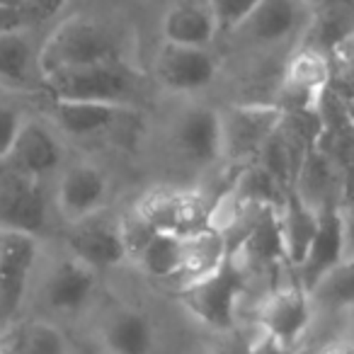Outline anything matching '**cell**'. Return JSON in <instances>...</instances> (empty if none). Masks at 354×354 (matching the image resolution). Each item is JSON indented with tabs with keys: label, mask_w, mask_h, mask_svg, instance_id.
Segmentation results:
<instances>
[{
	"label": "cell",
	"mask_w": 354,
	"mask_h": 354,
	"mask_svg": "<svg viewBox=\"0 0 354 354\" xmlns=\"http://www.w3.org/2000/svg\"><path fill=\"white\" fill-rule=\"evenodd\" d=\"M0 6H22V0H0Z\"/></svg>",
	"instance_id": "74e56055"
},
{
	"label": "cell",
	"mask_w": 354,
	"mask_h": 354,
	"mask_svg": "<svg viewBox=\"0 0 354 354\" xmlns=\"http://www.w3.org/2000/svg\"><path fill=\"white\" fill-rule=\"evenodd\" d=\"M44 223L46 199L39 180L3 165L0 170V231H22L37 236L44 228Z\"/></svg>",
	"instance_id": "9c48e42d"
},
{
	"label": "cell",
	"mask_w": 354,
	"mask_h": 354,
	"mask_svg": "<svg viewBox=\"0 0 354 354\" xmlns=\"http://www.w3.org/2000/svg\"><path fill=\"white\" fill-rule=\"evenodd\" d=\"M37 260V236L0 231V323L10 320L25 299Z\"/></svg>",
	"instance_id": "30bf717a"
},
{
	"label": "cell",
	"mask_w": 354,
	"mask_h": 354,
	"mask_svg": "<svg viewBox=\"0 0 354 354\" xmlns=\"http://www.w3.org/2000/svg\"><path fill=\"white\" fill-rule=\"evenodd\" d=\"M68 248L75 260L85 262L93 270H107L119 265L127 257L122 221H109L93 214L73 223V231L68 233Z\"/></svg>",
	"instance_id": "7c38bea8"
},
{
	"label": "cell",
	"mask_w": 354,
	"mask_h": 354,
	"mask_svg": "<svg viewBox=\"0 0 354 354\" xmlns=\"http://www.w3.org/2000/svg\"><path fill=\"white\" fill-rule=\"evenodd\" d=\"M252 339L255 337H248L245 333H241V330H226L223 333V337L216 342V347H214V354H248L252 347Z\"/></svg>",
	"instance_id": "836d02e7"
},
{
	"label": "cell",
	"mask_w": 354,
	"mask_h": 354,
	"mask_svg": "<svg viewBox=\"0 0 354 354\" xmlns=\"http://www.w3.org/2000/svg\"><path fill=\"white\" fill-rule=\"evenodd\" d=\"M59 160L61 146L54 138V133L37 122H25L20 133H17L15 143H12L10 153L6 156V160L0 162L15 172L41 180V177L49 175L59 165Z\"/></svg>",
	"instance_id": "2e32d148"
},
{
	"label": "cell",
	"mask_w": 354,
	"mask_h": 354,
	"mask_svg": "<svg viewBox=\"0 0 354 354\" xmlns=\"http://www.w3.org/2000/svg\"><path fill=\"white\" fill-rule=\"evenodd\" d=\"M218 32H238V27L257 10L262 0H207Z\"/></svg>",
	"instance_id": "f546056e"
},
{
	"label": "cell",
	"mask_w": 354,
	"mask_h": 354,
	"mask_svg": "<svg viewBox=\"0 0 354 354\" xmlns=\"http://www.w3.org/2000/svg\"><path fill=\"white\" fill-rule=\"evenodd\" d=\"M66 3L68 0H22V12H25L30 27H39L59 15Z\"/></svg>",
	"instance_id": "1f68e13d"
},
{
	"label": "cell",
	"mask_w": 354,
	"mask_h": 354,
	"mask_svg": "<svg viewBox=\"0 0 354 354\" xmlns=\"http://www.w3.org/2000/svg\"><path fill=\"white\" fill-rule=\"evenodd\" d=\"M177 146L192 162L207 165L221 158V117L216 109L189 107L177 122Z\"/></svg>",
	"instance_id": "e0dca14e"
},
{
	"label": "cell",
	"mask_w": 354,
	"mask_h": 354,
	"mask_svg": "<svg viewBox=\"0 0 354 354\" xmlns=\"http://www.w3.org/2000/svg\"><path fill=\"white\" fill-rule=\"evenodd\" d=\"M30 30L22 6H0V37L6 35H25Z\"/></svg>",
	"instance_id": "d6a6232c"
},
{
	"label": "cell",
	"mask_w": 354,
	"mask_h": 354,
	"mask_svg": "<svg viewBox=\"0 0 354 354\" xmlns=\"http://www.w3.org/2000/svg\"><path fill=\"white\" fill-rule=\"evenodd\" d=\"M333 85V61L330 54L299 44L291 51L284 73L277 85L274 104L284 114L318 112Z\"/></svg>",
	"instance_id": "277c9868"
},
{
	"label": "cell",
	"mask_w": 354,
	"mask_h": 354,
	"mask_svg": "<svg viewBox=\"0 0 354 354\" xmlns=\"http://www.w3.org/2000/svg\"><path fill=\"white\" fill-rule=\"evenodd\" d=\"M95 286H97V270L75 257H68V260H61L49 274L46 301L54 310L75 313L93 299Z\"/></svg>",
	"instance_id": "ac0fdd59"
},
{
	"label": "cell",
	"mask_w": 354,
	"mask_h": 354,
	"mask_svg": "<svg viewBox=\"0 0 354 354\" xmlns=\"http://www.w3.org/2000/svg\"><path fill=\"white\" fill-rule=\"evenodd\" d=\"M22 124L25 122H22V117H20V109L0 102V160H6V156L10 153Z\"/></svg>",
	"instance_id": "4dcf8cb0"
},
{
	"label": "cell",
	"mask_w": 354,
	"mask_h": 354,
	"mask_svg": "<svg viewBox=\"0 0 354 354\" xmlns=\"http://www.w3.org/2000/svg\"><path fill=\"white\" fill-rule=\"evenodd\" d=\"M279 212L277 207H267L233 252L245 272H270L279 265H289Z\"/></svg>",
	"instance_id": "5bb4252c"
},
{
	"label": "cell",
	"mask_w": 354,
	"mask_h": 354,
	"mask_svg": "<svg viewBox=\"0 0 354 354\" xmlns=\"http://www.w3.org/2000/svg\"><path fill=\"white\" fill-rule=\"evenodd\" d=\"M310 304L313 301L308 291L294 277V281H289L286 286H277L265 299L260 308V330L296 347L310 323Z\"/></svg>",
	"instance_id": "8fae6325"
},
{
	"label": "cell",
	"mask_w": 354,
	"mask_h": 354,
	"mask_svg": "<svg viewBox=\"0 0 354 354\" xmlns=\"http://www.w3.org/2000/svg\"><path fill=\"white\" fill-rule=\"evenodd\" d=\"M318 354H354V339H333L323 344Z\"/></svg>",
	"instance_id": "d590c367"
},
{
	"label": "cell",
	"mask_w": 354,
	"mask_h": 354,
	"mask_svg": "<svg viewBox=\"0 0 354 354\" xmlns=\"http://www.w3.org/2000/svg\"><path fill=\"white\" fill-rule=\"evenodd\" d=\"M339 104H342V112H344V119H347V124L352 127L354 131V93L347 95V97H337Z\"/></svg>",
	"instance_id": "8d00e7d4"
},
{
	"label": "cell",
	"mask_w": 354,
	"mask_h": 354,
	"mask_svg": "<svg viewBox=\"0 0 354 354\" xmlns=\"http://www.w3.org/2000/svg\"><path fill=\"white\" fill-rule=\"evenodd\" d=\"M308 3H310V8H313V6H315V3H318V0H308Z\"/></svg>",
	"instance_id": "f35d334b"
},
{
	"label": "cell",
	"mask_w": 354,
	"mask_h": 354,
	"mask_svg": "<svg viewBox=\"0 0 354 354\" xmlns=\"http://www.w3.org/2000/svg\"><path fill=\"white\" fill-rule=\"evenodd\" d=\"M308 22V0H262L257 10L238 27V32L257 46H279L289 39L301 44Z\"/></svg>",
	"instance_id": "ba28073f"
},
{
	"label": "cell",
	"mask_w": 354,
	"mask_h": 354,
	"mask_svg": "<svg viewBox=\"0 0 354 354\" xmlns=\"http://www.w3.org/2000/svg\"><path fill=\"white\" fill-rule=\"evenodd\" d=\"M228 257L231 250H228L226 233L216 226L204 228L194 236L183 238V270L177 279H183V286L204 279L207 274L216 272Z\"/></svg>",
	"instance_id": "7402d4cb"
},
{
	"label": "cell",
	"mask_w": 354,
	"mask_h": 354,
	"mask_svg": "<svg viewBox=\"0 0 354 354\" xmlns=\"http://www.w3.org/2000/svg\"><path fill=\"white\" fill-rule=\"evenodd\" d=\"M349 243L347 221L339 209V199H330L318 209V231L313 236L304 262L294 270V277L306 291H313L330 270L344 260V248Z\"/></svg>",
	"instance_id": "52a82bcc"
},
{
	"label": "cell",
	"mask_w": 354,
	"mask_h": 354,
	"mask_svg": "<svg viewBox=\"0 0 354 354\" xmlns=\"http://www.w3.org/2000/svg\"><path fill=\"white\" fill-rule=\"evenodd\" d=\"M245 267L231 255L216 272L185 284L177 291V299L204 325L226 333L236 328V304L245 291Z\"/></svg>",
	"instance_id": "7a4b0ae2"
},
{
	"label": "cell",
	"mask_w": 354,
	"mask_h": 354,
	"mask_svg": "<svg viewBox=\"0 0 354 354\" xmlns=\"http://www.w3.org/2000/svg\"><path fill=\"white\" fill-rule=\"evenodd\" d=\"M216 32V20H214L209 3L183 0V3H175L162 17L165 44L202 46V49H207Z\"/></svg>",
	"instance_id": "ffe728a7"
},
{
	"label": "cell",
	"mask_w": 354,
	"mask_h": 354,
	"mask_svg": "<svg viewBox=\"0 0 354 354\" xmlns=\"http://www.w3.org/2000/svg\"><path fill=\"white\" fill-rule=\"evenodd\" d=\"M330 61H333V85H330V90L337 97H347V95L354 93V35L344 39L339 46H335Z\"/></svg>",
	"instance_id": "f1b7e54d"
},
{
	"label": "cell",
	"mask_w": 354,
	"mask_h": 354,
	"mask_svg": "<svg viewBox=\"0 0 354 354\" xmlns=\"http://www.w3.org/2000/svg\"><path fill=\"white\" fill-rule=\"evenodd\" d=\"M310 301L325 308H352L354 306V255L344 257L335 270H330L310 291Z\"/></svg>",
	"instance_id": "4316f807"
},
{
	"label": "cell",
	"mask_w": 354,
	"mask_h": 354,
	"mask_svg": "<svg viewBox=\"0 0 354 354\" xmlns=\"http://www.w3.org/2000/svg\"><path fill=\"white\" fill-rule=\"evenodd\" d=\"M136 262L156 279H177L183 270V238L156 231L136 255Z\"/></svg>",
	"instance_id": "484cf974"
},
{
	"label": "cell",
	"mask_w": 354,
	"mask_h": 354,
	"mask_svg": "<svg viewBox=\"0 0 354 354\" xmlns=\"http://www.w3.org/2000/svg\"><path fill=\"white\" fill-rule=\"evenodd\" d=\"M133 212L156 231L187 238L214 226L216 202H209L199 189L156 187L138 199Z\"/></svg>",
	"instance_id": "3957f363"
},
{
	"label": "cell",
	"mask_w": 354,
	"mask_h": 354,
	"mask_svg": "<svg viewBox=\"0 0 354 354\" xmlns=\"http://www.w3.org/2000/svg\"><path fill=\"white\" fill-rule=\"evenodd\" d=\"M56 194H59L61 214L71 223H78L100 212L107 197V177L90 162H75L61 175Z\"/></svg>",
	"instance_id": "9a60e30c"
},
{
	"label": "cell",
	"mask_w": 354,
	"mask_h": 354,
	"mask_svg": "<svg viewBox=\"0 0 354 354\" xmlns=\"http://www.w3.org/2000/svg\"><path fill=\"white\" fill-rule=\"evenodd\" d=\"M279 218L281 233H284L286 260H289L291 270H296L304 262L315 231H318V212L296 189H289L284 204H281Z\"/></svg>",
	"instance_id": "603a6c76"
},
{
	"label": "cell",
	"mask_w": 354,
	"mask_h": 354,
	"mask_svg": "<svg viewBox=\"0 0 354 354\" xmlns=\"http://www.w3.org/2000/svg\"><path fill=\"white\" fill-rule=\"evenodd\" d=\"M221 153L238 162H255L270 138L279 131L284 112L274 102H243L218 112Z\"/></svg>",
	"instance_id": "8992f818"
},
{
	"label": "cell",
	"mask_w": 354,
	"mask_h": 354,
	"mask_svg": "<svg viewBox=\"0 0 354 354\" xmlns=\"http://www.w3.org/2000/svg\"><path fill=\"white\" fill-rule=\"evenodd\" d=\"M354 35V0H318L301 44L333 54L335 46Z\"/></svg>",
	"instance_id": "d6986e66"
},
{
	"label": "cell",
	"mask_w": 354,
	"mask_h": 354,
	"mask_svg": "<svg viewBox=\"0 0 354 354\" xmlns=\"http://www.w3.org/2000/svg\"><path fill=\"white\" fill-rule=\"evenodd\" d=\"M156 75L175 93H194L214 83L216 61L202 46L165 44L158 54Z\"/></svg>",
	"instance_id": "4fadbf2b"
},
{
	"label": "cell",
	"mask_w": 354,
	"mask_h": 354,
	"mask_svg": "<svg viewBox=\"0 0 354 354\" xmlns=\"http://www.w3.org/2000/svg\"><path fill=\"white\" fill-rule=\"evenodd\" d=\"M138 73L127 66V61L85 66V68L64 71L44 75V83L54 100H85V102L122 104L136 88Z\"/></svg>",
	"instance_id": "5b68a950"
},
{
	"label": "cell",
	"mask_w": 354,
	"mask_h": 354,
	"mask_svg": "<svg viewBox=\"0 0 354 354\" xmlns=\"http://www.w3.org/2000/svg\"><path fill=\"white\" fill-rule=\"evenodd\" d=\"M119 41L104 25L88 17H71L49 35L39 51L41 75L119 61Z\"/></svg>",
	"instance_id": "6da1fadb"
},
{
	"label": "cell",
	"mask_w": 354,
	"mask_h": 354,
	"mask_svg": "<svg viewBox=\"0 0 354 354\" xmlns=\"http://www.w3.org/2000/svg\"><path fill=\"white\" fill-rule=\"evenodd\" d=\"M104 344L112 354H151L153 328L138 310L119 308L104 323Z\"/></svg>",
	"instance_id": "cb8c5ba5"
},
{
	"label": "cell",
	"mask_w": 354,
	"mask_h": 354,
	"mask_svg": "<svg viewBox=\"0 0 354 354\" xmlns=\"http://www.w3.org/2000/svg\"><path fill=\"white\" fill-rule=\"evenodd\" d=\"M0 354H66V339L44 320H22L0 335Z\"/></svg>",
	"instance_id": "d4e9b609"
},
{
	"label": "cell",
	"mask_w": 354,
	"mask_h": 354,
	"mask_svg": "<svg viewBox=\"0 0 354 354\" xmlns=\"http://www.w3.org/2000/svg\"><path fill=\"white\" fill-rule=\"evenodd\" d=\"M32 44L25 35H6L0 37V78L22 83L30 75L32 66Z\"/></svg>",
	"instance_id": "83f0119b"
},
{
	"label": "cell",
	"mask_w": 354,
	"mask_h": 354,
	"mask_svg": "<svg viewBox=\"0 0 354 354\" xmlns=\"http://www.w3.org/2000/svg\"><path fill=\"white\" fill-rule=\"evenodd\" d=\"M127 109L122 104L107 102H85V100H54L51 102V119L61 131L71 136H93L107 131L112 124L122 119Z\"/></svg>",
	"instance_id": "44dd1931"
},
{
	"label": "cell",
	"mask_w": 354,
	"mask_h": 354,
	"mask_svg": "<svg viewBox=\"0 0 354 354\" xmlns=\"http://www.w3.org/2000/svg\"><path fill=\"white\" fill-rule=\"evenodd\" d=\"M248 354H296V347L294 344H286V342H281V339L272 337V335L265 333V330H260L257 337L252 339V347Z\"/></svg>",
	"instance_id": "e575fe53"
}]
</instances>
